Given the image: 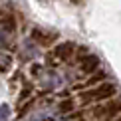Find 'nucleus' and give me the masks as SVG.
<instances>
[{
    "instance_id": "1",
    "label": "nucleus",
    "mask_w": 121,
    "mask_h": 121,
    "mask_svg": "<svg viewBox=\"0 0 121 121\" xmlns=\"http://www.w3.org/2000/svg\"><path fill=\"white\" fill-rule=\"evenodd\" d=\"M115 95H117V85L113 82H101L79 93V101L83 105H89V103H99V101H105V99H111Z\"/></svg>"
},
{
    "instance_id": "2",
    "label": "nucleus",
    "mask_w": 121,
    "mask_h": 121,
    "mask_svg": "<svg viewBox=\"0 0 121 121\" xmlns=\"http://www.w3.org/2000/svg\"><path fill=\"white\" fill-rule=\"evenodd\" d=\"M89 115H91L93 119H97V121H113V119H117V115H119L117 97H111V99H105V101L95 103L91 107V111H89Z\"/></svg>"
},
{
    "instance_id": "3",
    "label": "nucleus",
    "mask_w": 121,
    "mask_h": 121,
    "mask_svg": "<svg viewBox=\"0 0 121 121\" xmlns=\"http://www.w3.org/2000/svg\"><path fill=\"white\" fill-rule=\"evenodd\" d=\"M38 83L42 89H46V91H54V89H62L65 85V75L62 72H58V69H42L38 75Z\"/></svg>"
},
{
    "instance_id": "4",
    "label": "nucleus",
    "mask_w": 121,
    "mask_h": 121,
    "mask_svg": "<svg viewBox=\"0 0 121 121\" xmlns=\"http://www.w3.org/2000/svg\"><path fill=\"white\" fill-rule=\"evenodd\" d=\"M75 54H78V68H79V72L93 73V72H97V69H99L101 62H99V58L95 56V54L85 52L83 48H78V50H75Z\"/></svg>"
},
{
    "instance_id": "5",
    "label": "nucleus",
    "mask_w": 121,
    "mask_h": 121,
    "mask_svg": "<svg viewBox=\"0 0 121 121\" xmlns=\"http://www.w3.org/2000/svg\"><path fill=\"white\" fill-rule=\"evenodd\" d=\"M58 115V109L52 101H40V107L32 109L28 115H26V121H46V119H52Z\"/></svg>"
},
{
    "instance_id": "6",
    "label": "nucleus",
    "mask_w": 121,
    "mask_h": 121,
    "mask_svg": "<svg viewBox=\"0 0 121 121\" xmlns=\"http://www.w3.org/2000/svg\"><path fill=\"white\" fill-rule=\"evenodd\" d=\"M75 50H78V46L73 42H62L54 48V56L60 62H68V60H72L75 56Z\"/></svg>"
},
{
    "instance_id": "7",
    "label": "nucleus",
    "mask_w": 121,
    "mask_h": 121,
    "mask_svg": "<svg viewBox=\"0 0 121 121\" xmlns=\"http://www.w3.org/2000/svg\"><path fill=\"white\" fill-rule=\"evenodd\" d=\"M54 40H56V36L50 34V32H44V30H40V28L32 30V42H38L40 46H50Z\"/></svg>"
},
{
    "instance_id": "8",
    "label": "nucleus",
    "mask_w": 121,
    "mask_h": 121,
    "mask_svg": "<svg viewBox=\"0 0 121 121\" xmlns=\"http://www.w3.org/2000/svg\"><path fill=\"white\" fill-rule=\"evenodd\" d=\"M10 65H12V58H10L8 54L0 52V72H6V69H10Z\"/></svg>"
},
{
    "instance_id": "9",
    "label": "nucleus",
    "mask_w": 121,
    "mask_h": 121,
    "mask_svg": "<svg viewBox=\"0 0 121 121\" xmlns=\"http://www.w3.org/2000/svg\"><path fill=\"white\" fill-rule=\"evenodd\" d=\"M12 38H14V34H8V32H2L0 30V48H10Z\"/></svg>"
},
{
    "instance_id": "10",
    "label": "nucleus",
    "mask_w": 121,
    "mask_h": 121,
    "mask_svg": "<svg viewBox=\"0 0 121 121\" xmlns=\"http://www.w3.org/2000/svg\"><path fill=\"white\" fill-rule=\"evenodd\" d=\"M56 109H58V113H68V111L73 109V101L72 99H65V101H62L60 105H56Z\"/></svg>"
},
{
    "instance_id": "11",
    "label": "nucleus",
    "mask_w": 121,
    "mask_h": 121,
    "mask_svg": "<svg viewBox=\"0 0 121 121\" xmlns=\"http://www.w3.org/2000/svg\"><path fill=\"white\" fill-rule=\"evenodd\" d=\"M8 119H10V105L0 103V121H8Z\"/></svg>"
},
{
    "instance_id": "12",
    "label": "nucleus",
    "mask_w": 121,
    "mask_h": 121,
    "mask_svg": "<svg viewBox=\"0 0 121 121\" xmlns=\"http://www.w3.org/2000/svg\"><path fill=\"white\" fill-rule=\"evenodd\" d=\"M69 2H73V4H78V2H82V0H69Z\"/></svg>"
},
{
    "instance_id": "13",
    "label": "nucleus",
    "mask_w": 121,
    "mask_h": 121,
    "mask_svg": "<svg viewBox=\"0 0 121 121\" xmlns=\"http://www.w3.org/2000/svg\"><path fill=\"white\" fill-rule=\"evenodd\" d=\"M58 121H65V119H58Z\"/></svg>"
}]
</instances>
